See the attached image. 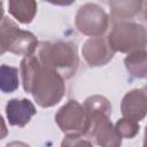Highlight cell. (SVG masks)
Masks as SVG:
<instances>
[{
    "mask_svg": "<svg viewBox=\"0 0 147 147\" xmlns=\"http://www.w3.org/2000/svg\"><path fill=\"white\" fill-rule=\"evenodd\" d=\"M121 113L124 117L142 121L147 116V91L144 88L129 91L122 99Z\"/></svg>",
    "mask_w": 147,
    "mask_h": 147,
    "instance_id": "9",
    "label": "cell"
},
{
    "mask_svg": "<svg viewBox=\"0 0 147 147\" xmlns=\"http://www.w3.org/2000/svg\"><path fill=\"white\" fill-rule=\"evenodd\" d=\"M124 65L131 77L138 79L147 78V51L139 49L129 53L124 59Z\"/></svg>",
    "mask_w": 147,
    "mask_h": 147,
    "instance_id": "13",
    "label": "cell"
},
{
    "mask_svg": "<svg viewBox=\"0 0 147 147\" xmlns=\"http://www.w3.org/2000/svg\"><path fill=\"white\" fill-rule=\"evenodd\" d=\"M115 129H116V132L118 133V136L123 139V138H126V139H132L134 138L138 133H139V123L138 121H134V119H131L129 117H122L119 118L116 124H115Z\"/></svg>",
    "mask_w": 147,
    "mask_h": 147,
    "instance_id": "15",
    "label": "cell"
},
{
    "mask_svg": "<svg viewBox=\"0 0 147 147\" xmlns=\"http://www.w3.org/2000/svg\"><path fill=\"white\" fill-rule=\"evenodd\" d=\"M63 146H82V145H93L92 141L87 140L86 136H65L62 141Z\"/></svg>",
    "mask_w": 147,
    "mask_h": 147,
    "instance_id": "17",
    "label": "cell"
},
{
    "mask_svg": "<svg viewBox=\"0 0 147 147\" xmlns=\"http://www.w3.org/2000/svg\"><path fill=\"white\" fill-rule=\"evenodd\" d=\"M144 146H147V125L145 127V138H144Z\"/></svg>",
    "mask_w": 147,
    "mask_h": 147,
    "instance_id": "19",
    "label": "cell"
},
{
    "mask_svg": "<svg viewBox=\"0 0 147 147\" xmlns=\"http://www.w3.org/2000/svg\"><path fill=\"white\" fill-rule=\"evenodd\" d=\"M18 69L7 64L0 68V90L2 93H13L18 88Z\"/></svg>",
    "mask_w": 147,
    "mask_h": 147,
    "instance_id": "14",
    "label": "cell"
},
{
    "mask_svg": "<svg viewBox=\"0 0 147 147\" xmlns=\"http://www.w3.org/2000/svg\"><path fill=\"white\" fill-rule=\"evenodd\" d=\"M75 25L85 36H102L108 29L109 16L98 3L87 2L78 8L75 16Z\"/></svg>",
    "mask_w": 147,
    "mask_h": 147,
    "instance_id": "6",
    "label": "cell"
},
{
    "mask_svg": "<svg viewBox=\"0 0 147 147\" xmlns=\"http://www.w3.org/2000/svg\"><path fill=\"white\" fill-rule=\"evenodd\" d=\"M115 51L111 48L108 37H90L82 47V55L90 67H102L110 62Z\"/></svg>",
    "mask_w": 147,
    "mask_h": 147,
    "instance_id": "8",
    "label": "cell"
},
{
    "mask_svg": "<svg viewBox=\"0 0 147 147\" xmlns=\"http://www.w3.org/2000/svg\"><path fill=\"white\" fill-rule=\"evenodd\" d=\"M44 1L52 3V5H55V6H70L76 0H44Z\"/></svg>",
    "mask_w": 147,
    "mask_h": 147,
    "instance_id": "18",
    "label": "cell"
},
{
    "mask_svg": "<svg viewBox=\"0 0 147 147\" xmlns=\"http://www.w3.org/2000/svg\"><path fill=\"white\" fill-rule=\"evenodd\" d=\"M144 0H108L110 16L115 22H122L137 16L142 9Z\"/></svg>",
    "mask_w": 147,
    "mask_h": 147,
    "instance_id": "11",
    "label": "cell"
},
{
    "mask_svg": "<svg viewBox=\"0 0 147 147\" xmlns=\"http://www.w3.org/2000/svg\"><path fill=\"white\" fill-rule=\"evenodd\" d=\"M55 122L65 136H87L91 117L77 100H69L55 114Z\"/></svg>",
    "mask_w": 147,
    "mask_h": 147,
    "instance_id": "5",
    "label": "cell"
},
{
    "mask_svg": "<svg viewBox=\"0 0 147 147\" xmlns=\"http://www.w3.org/2000/svg\"><path fill=\"white\" fill-rule=\"evenodd\" d=\"M37 56L41 63L57 71L64 79L71 78L79 64L76 46L69 41H41Z\"/></svg>",
    "mask_w": 147,
    "mask_h": 147,
    "instance_id": "2",
    "label": "cell"
},
{
    "mask_svg": "<svg viewBox=\"0 0 147 147\" xmlns=\"http://www.w3.org/2000/svg\"><path fill=\"white\" fill-rule=\"evenodd\" d=\"M9 14L22 24H30L38 9L37 0H7Z\"/></svg>",
    "mask_w": 147,
    "mask_h": 147,
    "instance_id": "12",
    "label": "cell"
},
{
    "mask_svg": "<svg viewBox=\"0 0 147 147\" xmlns=\"http://www.w3.org/2000/svg\"><path fill=\"white\" fill-rule=\"evenodd\" d=\"M23 88L38 106L49 108L57 105L65 94L64 78L54 69L40 62L38 56H24L21 62Z\"/></svg>",
    "mask_w": 147,
    "mask_h": 147,
    "instance_id": "1",
    "label": "cell"
},
{
    "mask_svg": "<svg viewBox=\"0 0 147 147\" xmlns=\"http://www.w3.org/2000/svg\"><path fill=\"white\" fill-rule=\"evenodd\" d=\"M91 117V127L88 136L95 140L100 146L105 147H118L122 145V138L116 132L115 125L110 121L108 113L88 114Z\"/></svg>",
    "mask_w": 147,
    "mask_h": 147,
    "instance_id": "7",
    "label": "cell"
},
{
    "mask_svg": "<svg viewBox=\"0 0 147 147\" xmlns=\"http://www.w3.org/2000/svg\"><path fill=\"white\" fill-rule=\"evenodd\" d=\"M108 41L111 48L119 53H132L147 47V29L134 22H117L111 29Z\"/></svg>",
    "mask_w": 147,
    "mask_h": 147,
    "instance_id": "4",
    "label": "cell"
},
{
    "mask_svg": "<svg viewBox=\"0 0 147 147\" xmlns=\"http://www.w3.org/2000/svg\"><path fill=\"white\" fill-rule=\"evenodd\" d=\"M37 113L29 99H10L6 105L7 121L13 126L24 127Z\"/></svg>",
    "mask_w": 147,
    "mask_h": 147,
    "instance_id": "10",
    "label": "cell"
},
{
    "mask_svg": "<svg viewBox=\"0 0 147 147\" xmlns=\"http://www.w3.org/2000/svg\"><path fill=\"white\" fill-rule=\"evenodd\" d=\"M1 54L10 52L15 55H33L39 47L37 37L26 30H22L10 18L3 16L0 25Z\"/></svg>",
    "mask_w": 147,
    "mask_h": 147,
    "instance_id": "3",
    "label": "cell"
},
{
    "mask_svg": "<svg viewBox=\"0 0 147 147\" xmlns=\"http://www.w3.org/2000/svg\"><path fill=\"white\" fill-rule=\"evenodd\" d=\"M144 15H145V20L147 21V0L145 2V8H144Z\"/></svg>",
    "mask_w": 147,
    "mask_h": 147,
    "instance_id": "20",
    "label": "cell"
},
{
    "mask_svg": "<svg viewBox=\"0 0 147 147\" xmlns=\"http://www.w3.org/2000/svg\"><path fill=\"white\" fill-rule=\"evenodd\" d=\"M84 107L88 114L95 113H108L111 114V105L109 100L102 95H91L85 99Z\"/></svg>",
    "mask_w": 147,
    "mask_h": 147,
    "instance_id": "16",
    "label": "cell"
}]
</instances>
